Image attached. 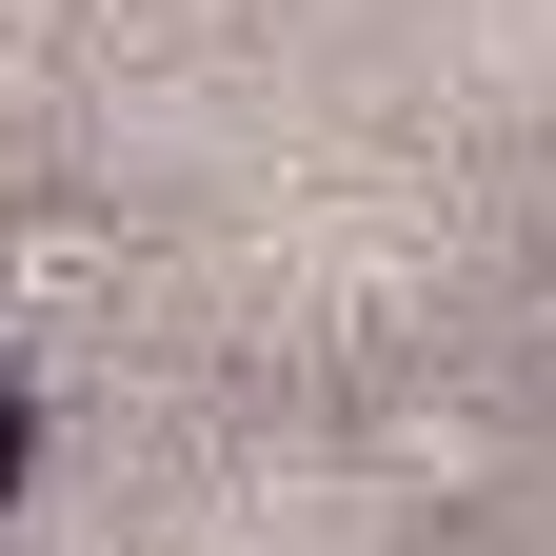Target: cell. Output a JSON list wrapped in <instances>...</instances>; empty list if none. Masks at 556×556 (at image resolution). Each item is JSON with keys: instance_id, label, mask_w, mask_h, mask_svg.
Returning a JSON list of instances; mask_svg holds the SVG:
<instances>
[{"instance_id": "6da1fadb", "label": "cell", "mask_w": 556, "mask_h": 556, "mask_svg": "<svg viewBox=\"0 0 556 556\" xmlns=\"http://www.w3.org/2000/svg\"><path fill=\"white\" fill-rule=\"evenodd\" d=\"M119 219L100 199H21V219H0V318H80V299H119Z\"/></svg>"}, {"instance_id": "7a4b0ae2", "label": "cell", "mask_w": 556, "mask_h": 556, "mask_svg": "<svg viewBox=\"0 0 556 556\" xmlns=\"http://www.w3.org/2000/svg\"><path fill=\"white\" fill-rule=\"evenodd\" d=\"M378 477H438V497H477V477H497V417H457V397H417L397 438H378Z\"/></svg>"}, {"instance_id": "3957f363", "label": "cell", "mask_w": 556, "mask_h": 556, "mask_svg": "<svg viewBox=\"0 0 556 556\" xmlns=\"http://www.w3.org/2000/svg\"><path fill=\"white\" fill-rule=\"evenodd\" d=\"M21 477H40V378H21V338H0V517H21Z\"/></svg>"}]
</instances>
